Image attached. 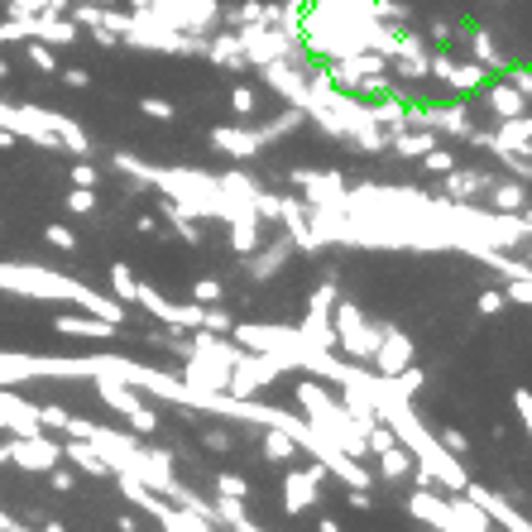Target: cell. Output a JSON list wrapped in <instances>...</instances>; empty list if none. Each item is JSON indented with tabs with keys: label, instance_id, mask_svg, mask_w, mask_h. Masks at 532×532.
Segmentation results:
<instances>
[{
	"label": "cell",
	"instance_id": "1",
	"mask_svg": "<svg viewBox=\"0 0 532 532\" xmlns=\"http://www.w3.org/2000/svg\"><path fill=\"white\" fill-rule=\"evenodd\" d=\"M102 393H106V403H111V408H121L125 418L140 427V431H159V418H154V412H149V408H144L140 398L125 389V384H115V379H102Z\"/></svg>",
	"mask_w": 532,
	"mask_h": 532
},
{
	"label": "cell",
	"instance_id": "2",
	"mask_svg": "<svg viewBox=\"0 0 532 532\" xmlns=\"http://www.w3.org/2000/svg\"><path fill=\"white\" fill-rule=\"evenodd\" d=\"M408 360H412V345H408V336L403 331H384L379 336V345H374V364H379V374H403L408 370Z\"/></svg>",
	"mask_w": 532,
	"mask_h": 532
},
{
	"label": "cell",
	"instance_id": "3",
	"mask_svg": "<svg viewBox=\"0 0 532 532\" xmlns=\"http://www.w3.org/2000/svg\"><path fill=\"white\" fill-rule=\"evenodd\" d=\"M230 245H236V255H255L259 249V211L255 207L230 211Z\"/></svg>",
	"mask_w": 532,
	"mask_h": 532
},
{
	"label": "cell",
	"instance_id": "4",
	"mask_svg": "<svg viewBox=\"0 0 532 532\" xmlns=\"http://www.w3.org/2000/svg\"><path fill=\"white\" fill-rule=\"evenodd\" d=\"M460 494H465V498H475V504L485 508L489 518H498V523H508V527H518V532H527V527H532L527 518H518V513H513V508H508L498 494H489L485 485H470V479H465V489H460Z\"/></svg>",
	"mask_w": 532,
	"mask_h": 532
},
{
	"label": "cell",
	"instance_id": "5",
	"mask_svg": "<svg viewBox=\"0 0 532 532\" xmlns=\"http://www.w3.org/2000/svg\"><path fill=\"white\" fill-rule=\"evenodd\" d=\"M494 149H508V154H532V115H508L504 130H498Z\"/></svg>",
	"mask_w": 532,
	"mask_h": 532
},
{
	"label": "cell",
	"instance_id": "6",
	"mask_svg": "<svg viewBox=\"0 0 532 532\" xmlns=\"http://www.w3.org/2000/svg\"><path fill=\"white\" fill-rule=\"evenodd\" d=\"M326 475V465H312V470H293L288 475V513H297L307 498H317V479Z\"/></svg>",
	"mask_w": 532,
	"mask_h": 532
},
{
	"label": "cell",
	"instance_id": "7",
	"mask_svg": "<svg viewBox=\"0 0 532 532\" xmlns=\"http://www.w3.org/2000/svg\"><path fill=\"white\" fill-rule=\"evenodd\" d=\"M10 456H15V460H24V465H34V470H44V465H53V460H58V446H48L44 437L24 431V441H20V446H10Z\"/></svg>",
	"mask_w": 532,
	"mask_h": 532
},
{
	"label": "cell",
	"instance_id": "8",
	"mask_svg": "<svg viewBox=\"0 0 532 532\" xmlns=\"http://www.w3.org/2000/svg\"><path fill=\"white\" fill-rule=\"evenodd\" d=\"M53 326L63 331V336H96V341H106L115 331V322H106V317H73V312H63Z\"/></svg>",
	"mask_w": 532,
	"mask_h": 532
},
{
	"label": "cell",
	"instance_id": "9",
	"mask_svg": "<svg viewBox=\"0 0 532 532\" xmlns=\"http://www.w3.org/2000/svg\"><path fill=\"white\" fill-rule=\"evenodd\" d=\"M523 102H527V96L513 87V82H494V87H489V111L504 115V121H508V115H523Z\"/></svg>",
	"mask_w": 532,
	"mask_h": 532
},
{
	"label": "cell",
	"instance_id": "10",
	"mask_svg": "<svg viewBox=\"0 0 532 532\" xmlns=\"http://www.w3.org/2000/svg\"><path fill=\"white\" fill-rule=\"evenodd\" d=\"M379 465H384V479H403V475H412V451L393 441V446L379 451Z\"/></svg>",
	"mask_w": 532,
	"mask_h": 532
},
{
	"label": "cell",
	"instance_id": "11",
	"mask_svg": "<svg viewBox=\"0 0 532 532\" xmlns=\"http://www.w3.org/2000/svg\"><path fill=\"white\" fill-rule=\"evenodd\" d=\"M216 144H221L226 149V154H255V149L264 144L259 135H245V130H216V135H211Z\"/></svg>",
	"mask_w": 532,
	"mask_h": 532
},
{
	"label": "cell",
	"instance_id": "12",
	"mask_svg": "<svg viewBox=\"0 0 532 532\" xmlns=\"http://www.w3.org/2000/svg\"><path fill=\"white\" fill-rule=\"evenodd\" d=\"M68 456H73L77 465H87V470H92V475H111V465H106V456H96V451H92V446H82V441H73V446H68Z\"/></svg>",
	"mask_w": 532,
	"mask_h": 532
},
{
	"label": "cell",
	"instance_id": "13",
	"mask_svg": "<svg viewBox=\"0 0 532 532\" xmlns=\"http://www.w3.org/2000/svg\"><path fill=\"white\" fill-rule=\"evenodd\" d=\"M111 288H115V297H125V303H135V297H140V284L130 278L125 264H111Z\"/></svg>",
	"mask_w": 532,
	"mask_h": 532
},
{
	"label": "cell",
	"instance_id": "14",
	"mask_svg": "<svg viewBox=\"0 0 532 532\" xmlns=\"http://www.w3.org/2000/svg\"><path fill=\"white\" fill-rule=\"evenodd\" d=\"M297 451V441L288 437V431H269V437H264V456L269 460H288Z\"/></svg>",
	"mask_w": 532,
	"mask_h": 532
},
{
	"label": "cell",
	"instance_id": "15",
	"mask_svg": "<svg viewBox=\"0 0 532 532\" xmlns=\"http://www.w3.org/2000/svg\"><path fill=\"white\" fill-rule=\"evenodd\" d=\"M441 178H446V188H451V197H470V192L485 188V178H479V173H441Z\"/></svg>",
	"mask_w": 532,
	"mask_h": 532
},
{
	"label": "cell",
	"instance_id": "16",
	"mask_svg": "<svg viewBox=\"0 0 532 532\" xmlns=\"http://www.w3.org/2000/svg\"><path fill=\"white\" fill-rule=\"evenodd\" d=\"M494 202H498V211H508V216H513V211H523V202H527V192L518 188V182H504V188H498V192H494Z\"/></svg>",
	"mask_w": 532,
	"mask_h": 532
},
{
	"label": "cell",
	"instance_id": "17",
	"mask_svg": "<svg viewBox=\"0 0 532 532\" xmlns=\"http://www.w3.org/2000/svg\"><path fill=\"white\" fill-rule=\"evenodd\" d=\"M68 211H73V216H92V211H96V192H92V188H73Z\"/></svg>",
	"mask_w": 532,
	"mask_h": 532
},
{
	"label": "cell",
	"instance_id": "18",
	"mask_svg": "<svg viewBox=\"0 0 532 532\" xmlns=\"http://www.w3.org/2000/svg\"><path fill=\"white\" fill-rule=\"evenodd\" d=\"M475 307H479V317H498V312L508 307V297L498 293V288H489V293H479V303H475Z\"/></svg>",
	"mask_w": 532,
	"mask_h": 532
},
{
	"label": "cell",
	"instance_id": "19",
	"mask_svg": "<svg viewBox=\"0 0 532 532\" xmlns=\"http://www.w3.org/2000/svg\"><path fill=\"white\" fill-rule=\"evenodd\" d=\"M422 159H427V163H422V169H427V173H451V169H456V159H451V154H446V149H427V154H422Z\"/></svg>",
	"mask_w": 532,
	"mask_h": 532
},
{
	"label": "cell",
	"instance_id": "20",
	"mask_svg": "<svg viewBox=\"0 0 532 532\" xmlns=\"http://www.w3.org/2000/svg\"><path fill=\"white\" fill-rule=\"evenodd\" d=\"M431 144H437V140H431V130H427V135H403V140H398V154H427Z\"/></svg>",
	"mask_w": 532,
	"mask_h": 532
},
{
	"label": "cell",
	"instance_id": "21",
	"mask_svg": "<svg viewBox=\"0 0 532 532\" xmlns=\"http://www.w3.org/2000/svg\"><path fill=\"white\" fill-rule=\"evenodd\" d=\"M44 236H48V245H53V249H63V255H68V249H77L73 230H63V226H44Z\"/></svg>",
	"mask_w": 532,
	"mask_h": 532
},
{
	"label": "cell",
	"instance_id": "22",
	"mask_svg": "<svg viewBox=\"0 0 532 532\" xmlns=\"http://www.w3.org/2000/svg\"><path fill=\"white\" fill-rule=\"evenodd\" d=\"M192 297L197 303H221V284H216V278H202V284H192Z\"/></svg>",
	"mask_w": 532,
	"mask_h": 532
},
{
	"label": "cell",
	"instance_id": "23",
	"mask_svg": "<svg viewBox=\"0 0 532 532\" xmlns=\"http://www.w3.org/2000/svg\"><path fill=\"white\" fill-rule=\"evenodd\" d=\"M140 111H144V115H154V121H173V106H169V102H159V96H144Z\"/></svg>",
	"mask_w": 532,
	"mask_h": 532
},
{
	"label": "cell",
	"instance_id": "24",
	"mask_svg": "<svg viewBox=\"0 0 532 532\" xmlns=\"http://www.w3.org/2000/svg\"><path fill=\"white\" fill-rule=\"evenodd\" d=\"M230 106H236V115H249V111H255V92L236 87V92H230Z\"/></svg>",
	"mask_w": 532,
	"mask_h": 532
},
{
	"label": "cell",
	"instance_id": "25",
	"mask_svg": "<svg viewBox=\"0 0 532 532\" xmlns=\"http://www.w3.org/2000/svg\"><path fill=\"white\" fill-rule=\"evenodd\" d=\"M29 63H34V68H44V73H53V68H58V58L48 53L44 44H34V48H29Z\"/></svg>",
	"mask_w": 532,
	"mask_h": 532
},
{
	"label": "cell",
	"instance_id": "26",
	"mask_svg": "<svg viewBox=\"0 0 532 532\" xmlns=\"http://www.w3.org/2000/svg\"><path fill=\"white\" fill-rule=\"evenodd\" d=\"M221 494H226V498H245V494H249V485H245L240 475H221Z\"/></svg>",
	"mask_w": 532,
	"mask_h": 532
},
{
	"label": "cell",
	"instance_id": "27",
	"mask_svg": "<svg viewBox=\"0 0 532 532\" xmlns=\"http://www.w3.org/2000/svg\"><path fill=\"white\" fill-rule=\"evenodd\" d=\"M508 82H513V87H518V92L527 96V102H532V68H508Z\"/></svg>",
	"mask_w": 532,
	"mask_h": 532
},
{
	"label": "cell",
	"instance_id": "28",
	"mask_svg": "<svg viewBox=\"0 0 532 532\" xmlns=\"http://www.w3.org/2000/svg\"><path fill=\"white\" fill-rule=\"evenodd\" d=\"M73 188H96V169L77 163V169H73Z\"/></svg>",
	"mask_w": 532,
	"mask_h": 532
},
{
	"label": "cell",
	"instance_id": "29",
	"mask_svg": "<svg viewBox=\"0 0 532 532\" xmlns=\"http://www.w3.org/2000/svg\"><path fill=\"white\" fill-rule=\"evenodd\" d=\"M63 82H68V87H92V73L87 68H68V73H63Z\"/></svg>",
	"mask_w": 532,
	"mask_h": 532
},
{
	"label": "cell",
	"instance_id": "30",
	"mask_svg": "<svg viewBox=\"0 0 532 532\" xmlns=\"http://www.w3.org/2000/svg\"><path fill=\"white\" fill-rule=\"evenodd\" d=\"M441 437H446V451H451V456H460V451H465V446H470V441H465V437H460V431H441Z\"/></svg>",
	"mask_w": 532,
	"mask_h": 532
},
{
	"label": "cell",
	"instance_id": "31",
	"mask_svg": "<svg viewBox=\"0 0 532 532\" xmlns=\"http://www.w3.org/2000/svg\"><path fill=\"white\" fill-rule=\"evenodd\" d=\"M29 34V24H0V44H10V39H20Z\"/></svg>",
	"mask_w": 532,
	"mask_h": 532
},
{
	"label": "cell",
	"instance_id": "32",
	"mask_svg": "<svg viewBox=\"0 0 532 532\" xmlns=\"http://www.w3.org/2000/svg\"><path fill=\"white\" fill-rule=\"evenodd\" d=\"M207 446H211V451H226L230 437H226V431H207Z\"/></svg>",
	"mask_w": 532,
	"mask_h": 532
},
{
	"label": "cell",
	"instance_id": "33",
	"mask_svg": "<svg viewBox=\"0 0 532 532\" xmlns=\"http://www.w3.org/2000/svg\"><path fill=\"white\" fill-rule=\"evenodd\" d=\"M48 485H53V489H63V494H68V489H73V475H68V470H53V479H48Z\"/></svg>",
	"mask_w": 532,
	"mask_h": 532
},
{
	"label": "cell",
	"instance_id": "34",
	"mask_svg": "<svg viewBox=\"0 0 532 532\" xmlns=\"http://www.w3.org/2000/svg\"><path fill=\"white\" fill-rule=\"evenodd\" d=\"M518 412H523V422H527V431H532V393H518Z\"/></svg>",
	"mask_w": 532,
	"mask_h": 532
},
{
	"label": "cell",
	"instance_id": "35",
	"mask_svg": "<svg viewBox=\"0 0 532 532\" xmlns=\"http://www.w3.org/2000/svg\"><path fill=\"white\" fill-rule=\"evenodd\" d=\"M15 144V135H10V125H0V149H10Z\"/></svg>",
	"mask_w": 532,
	"mask_h": 532
},
{
	"label": "cell",
	"instance_id": "36",
	"mask_svg": "<svg viewBox=\"0 0 532 532\" xmlns=\"http://www.w3.org/2000/svg\"><path fill=\"white\" fill-rule=\"evenodd\" d=\"M0 527H15V518H5V513H0Z\"/></svg>",
	"mask_w": 532,
	"mask_h": 532
},
{
	"label": "cell",
	"instance_id": "37",
	"mask_svg": "<svg viewBox=\"0 0 532 532\" xmlns=\"http://www.w3.org/2000/svg\"><path fill=\"white\" fill-rule=\"evenodd\" d=\"M0 77H5V63H0Z\"/></svg>",
	"mask_w": 532,
	"mask_h": 532
}]
</instances>
